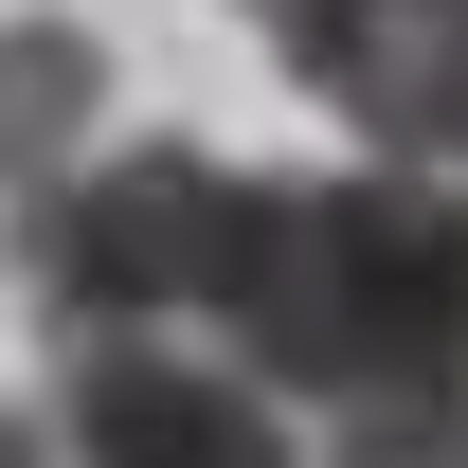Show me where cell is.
<instances>
[{"label": "cell", "mask_w": 468, "mask_h": 468, "mask_svg": "<svg viewBox=\"0 0 468 468\" xmlns=\"http://www.w3.org/2000/svg\"><path fill=\"white\" fill-rule=\"evenodd\" d=\"M37 432H55V468H306V432L217 343H55Z\"/></svg>", "instance_id": "cell-3"}, {"label": "cell", "mask_w": 468, "mask_h": 468, "mask_svg": "<svg viewBox=\"0 0 468 468\" xmlns=\"http://www.w3.org/2000/svg\"><path fill=\"white\" fill-rule=\"evenodd\" d=\"M306 468H468V414H451V397H397V414H343V432H306Z\"/></svg>", "instance_id": "cell-6"}, {"label": "cell", "mask_w": 468, "mask_h": 468, "mask_svg": "<svg viewBox=\"0 0 468 468\" xmlns=\"http://www.w3.org/2000/svg\"><path fill=\"white\" fill-rule=\"evenodd\" d=\"M217 217H234L217 144H109V163H72L55 198H18V306H37L55 343H198Z\"/></svg>", "instance_id": "cell-2"}, {"label": "cell", "mask_w": 468, "mask_h": 468, "mask_svg": "<svg viewBox=\"0 0 468 468\" xmlns=\"http://www.w3.org/2000/svg\"><path fill=\"white\" fill-rule=\"evenodd\" d=\"M198 343L289 414V432H343V414L432 397V180H289L252 163L217 217V289H198Z\"/></svg>", "instance_id": "cell-1"}, {"label": "cell", "mask_w": 468, "mask_h": 468, "mask_svg": "<svg viewBox=\"0 0 468 468\" xmlns=\"http://www.w3.org/2000/svg\"><path fill=\"white\" fill-rule=\"evenodd\" d=\"M432 397L468 414V180H432Z\"/></svg>", "instance_id": "cell-7"}, {"label": "cell", "mask_w": 468, "mask_h": 468, "mask_svg": "<svg viewBox=\"0 0 468 468\" xmlns=\"http://www.w3.org/2000/svg\"><path fill=\"white\" fill-rule=\"evenodd\" d=\"M271 55H289V90H324L378 144V180H468V0H432V18L306 0V18H271Z\"/></svg>", "instance_id": "cell-4"}, {"label": "cell", "mask_w": 468, "mask_h": 468, "mask_svg": "<svg viewBox=\"0 0 468 468\" xmlns=\"http://www.w3.org/2000/svg\"><path fill=\"white\" fill-rule=\"evenodd\" d=\"M72 163H109V37L0 18V198H55Z\"/></svg>", "instance_id": "cell-5"}, {"label": "cell", "mask_w": 468, "mask_h": 468, "mask_svg": "<svg viewBox=\"0 0 468 468\" xmlns=\"http://www.w3.org/2000/svg\"><path fill=\"white\" fill-rule=\"evenodd\" d=\"M0 468H55V432H37V397H0Z\"/></svg>", "instance_id": "cell-8"}]
</instances>
